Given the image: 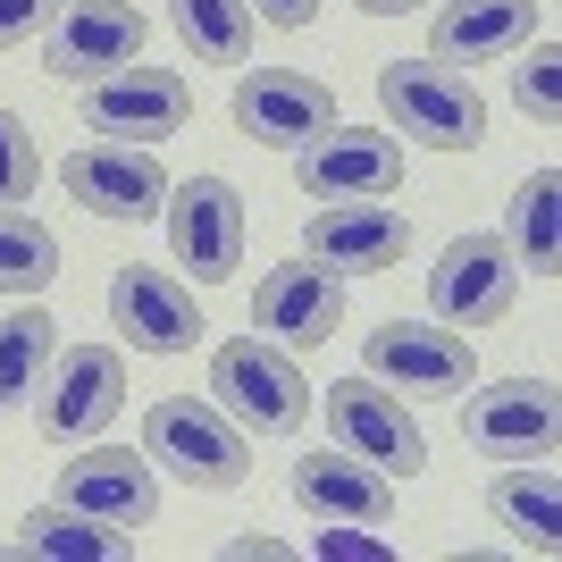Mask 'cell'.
I'll return each instance as SVG.
<instances>
[{
  "mask_svg": "<svg viewBox=\"0 0 562 562\" xmlns=\"http://www.w3.org/2000/svg\"><path fill=\"white\" fill-rule=\"evenodd\" d=\"M378 110L395 126V143H420V151H479L487 143V93L453 59H386Z\"/></svg>",
  "mask_w": 562,
  "mask_h": 562,
  "instance_id": "obj_1",
  "label": "cell"
},
{
  "mask_svg": "<svg viewBox=\"0 0 562 562\" xmlns=\"http://www.w3.org/2000/svg\"><path fill=\"white\" fill-rule=\"evenodd\" d=\"M211 403L227 412L244 437H294L311 420V378L303 361L269 336H227L211 352Z\"/></svg>",
  "mask_w": 562,
  "mask_h": 562,
  "instance_id": "obj_2",
  "label": "cell"
},
{
  "mask_svg": "<svg viewBox=\"0 0 562 562\" xmlns=\"http://www.w3.org/2000/svg\"><path fill=\"white\" fill-rule=\"evenodd\" d=\"M143 453L168 462L186 487H202V495H227V487L252 479V437H244L218 403H193V395H160L151 412H143Z\"/></svg>",
  "mask_w": 562,
  "mask_h": 562,
  "instance_id": "obj_3",
  "label": "cell"
},
{
  "mask_svg": "<svg viewBox=\"0 0 562 562\" xmlns=\"http://www.w3.org/2000/svg\"><path fill=\"white\" fill-rule=\"evenodd\" d=\"M453 403H462V437L479 453H495V462H546V453L562 446V395H554V378H495V386L470 378Z\"/></svg>",
  "mask_w": 562,
  "mask_h": 562,
  "instance_id": "obj_4",
  "label": "cell"
},
{
  "mask_svg": "<svg viewBox=\"0 0 562 562\" xmlns=\"http://www.w3.org/2000/svg\"><path fill=\"white\" fill-rule=\"evenodd\" d=\"M143 43H151V18H143L135 0H68L43 25V68L59 85H101V76L135 68Z\"/></svg>",
  "mask_w": 562,
  "mask_h": 562,
  "instance_id": "obj_5",
  "label": "cell"
},
{
  "mask_svg": "<svg viewBox=\"0 0 562 562\" xmlns=\"http://www.w3.org/2000/svg\"><path fill=\"white\" fill-rule=\"evenodd\" d=\"M117 403H126V361L110 345H68L50 352L43 386H34V428L50 446H85L117 420Z\"/></svg>",
  "mask_w": 562,
  "mask_h": 562,
  "instance_id": "obj_6",
  "label": "cell"
},
{
  "mask_svg": "<svg viewBox=\"0 0 562 562\" xmlns=\"http://www.w3.org/2000/svg\"><path fill=\"white\" fill-rule=\"evenodd\" d=\"M361 370L395 395H462L479 378V352L446 319H378L370 345H361Z\"/></svg>",
  "mask_w": 562,
  "mask_h": 562,
  "instance_id": "obj_7",
  "label": "cell"
},
{
  "mask_svg": "<svg viewBox=\"0 0 562 562\" xmlns=\"http://www.w3.org/2000/svg\"><path fill=\"white\" fill-rule=\"evenodd\" d=\"M328 437L345 453H361L370 470H386V479H420V470H428L420 420H412V412L395 403V386H378L370 370L328 386Z\"/></svg>",
  "mask_w": 562,
  "mask_h": 562,
  "instance_id": "obj_8",
  "label": "cell"
},
{
  "mask_svg": "<svg viewBox=\"0 0 562 562\" xmlns=\"http://www.w3.org/2000/svg\"><path fill=\"white\" fill-rule=\"evenodd\" d=\"M294 177H303V193H319V202H386V193H403V143L378 135V126H319V135L294 151Z\"/></svg>",
  "mask_w": 562,
  "mask_h": 562,
  "instance_id": "obj_9",
  "label": "cell"
},
{
  "mask_svg": "<svg viewBox=\"0 0 562 562\" xmlns=\"http://www.w3.org/2000/svg\"><path fill=\"white\" fill-rule=\"evenodd\" d=\"M59 186L85 202L93 218H117V227H143V218H160L168 202V168L151 160V143H85L59 160Z\"/></svg>",
  "mask_w": 562,
  "mask_h": 562,
  "instance_id": "obj_10",
  "label": "cell"
},
{
  "mask_svg": "<svg viewBox=\"0 0 562 562\" xmlns=\"http://www.w3.org/2000/svg\"><path fill=\"white\" fill-rule=\"evenodd\" d=\"M520 303V260L504 252V235H453L446 260L428 269V311L446 328H495Z\"/></svg>",
  "mask_w": 562,
  "mask_h": 562,
  "instance_id": "obj_11",
  "label": "cell"
},
{
  "mask_svg": "<svg viewBox=\"0 0 562 562\" xmlns=\"http://www.w3.org/2000/svg\"><path fill=\"white\" fill-rule=\"evenodd\" d=\"M85 93V126H101L110 143H168L193 126V85L177 68H117Z\"/></svg>",
  "mask_w": 562,
  "mask_h": 562,
  "instance_id": "obj_12",
  "label": "cell"
},
{
  "mask_svg": "<svg viewBox=\"0 0 562 562\" xmlns=\"http://www.w3.org/2000/svg\"><path fill=\"white\" fill-rule=\"evenodd\" d=\"M227 117H235V135L260 143V151H303L319 126H336V93L303 68H260V76H235Z\"/></svg>",
  "mask_w": 562,
  "mask_h": 562,
  "instance_id": "obj_13",
  "label": "cell"
},
{
  "mask_svg": "<svg viewBox=\"0 0 562 562\" xmlns=\"http://www.w3.org/2000/svg\"><path fill=\"white\" fill-rule=\"evenodd\" d=\"M160 211H168V244L193 269V285H227L235 260H244V193L227 177H186V186H168Z\"/></svg>",
  "mask_w": 562,
  "mask_h": 562,
  "instance_id": "obj_14",
  "label": "cell"
},
{
  "mask_svg": "<svg viewBox=\"0 0 562 562\" xmlns=\"http://www.w3.org/2000/svg\"><path fill=\"white\" fill-rule=\"evenodd\" d=\"M252 328L269 336V345L285 352H311V345H328L336 328H345V278H336L328 260H278L269 278H260L252 294Z\"/></svg>",
  "mask_w": 562,
  "mask_h": 562,
  "instance_id": "obj_15",
  "label": "cell"
},
{
  "mask_svg": "<svg viewBox=\"0 0 562 562\" xmlns=\"http://www.w3.org/2000/svg\"><path fill=\"white\" fill-rule=\"evenodd\" d=\"M303 252L328 260L336 278H378L412 252V218L395 202H319L303 227Z\"/></svg>",
  "mask_w": 562,
  "mask_h": 562,
  "instance_id": "obj_16",
  "label": "cell"
},
{
  "mask_svg": "<svg viewBox=\"0 0 562 562\" xmlns=\"http://www.w3.org/2000/svg\"><path fill=\"white\" fill-rule=\"evenodd\" d=\"M59 504L117 529H151L160 513V479H151V453H117V446H85L76 462H59Z\"/></svg>",
  "mask_w": 562,
  "mask_h": 562,
  "instance_id": "obj_17",
  "label": "cell"
},
{
  "mask_svg": "<svg viewBox=\"0 0 562 562\" xmlns=\"http://www.w3.org/2000/svg\"><path fill=\"white\" fill-rule=\"evenodd\" d=\"M110 319L126 328V345L135 352H193L202 345V311H193V294L168 269H151V260H126L110 278Z\"/></svg>",
  "mask_w": 562,
  "mask_h": 562,
  "instance_id": "obj_18",
  "label": "cell"
},
{
  "mask_svg": "<svg viewBox=\"0 0 562 562\" xmlns=\"http://www.w3.org/2000/svg\"><path fill=\"white\" fill-rule=\"evenodd\" d=\"M285 495H294V513L311 520H395V487H386V470H370L361 453H311V462L285 470Z\"/></svg>",
  "mask_w": 562,
  "mask_h": 562,
  "instance_id": "obj_19",
  "label": "cell"
},
{
  "mask_svg": "<svg viewBox=\"0 0 562 562\" xmlns=\"http://www.w3.org/2000/svg\"><path fill=\"white\" fill-rule=\"evenodd\" d=\"M135 554V529H117V520H93L76 513V504H34V513L9 529V562H126Z\"/></svg>",
  "mask_w": 562,
  "mask_h": 562,
  "instance_id": "obj_20",
  "label": "cell"
},
{
  "mask_svg": "<svg viewBox=\"0 0 562 562\" xmlns=\"http://www.w3.org/2000/svg\"><path fill=\"white\" fill-rule=\"evenodd\" d=\"M538 25V0H446L428 18V59H504V50L529 43Z\"/></svg>",
  "mask_w": 562,
  "mask_h": 562,
  "instance_id": "obj_21",
  "label": "cell"
},
{
  "mask_svg": "<svg viewBox=\"0 0 562 562\" xmlns=\"http://www.w3.org/2000/svg\"><path fill=\"white\" fill-rule=\"evenodd\" d=\"M487 513L504 520L520 546L554 554V538H562V487H554V470H546V462H513V470H495V479H487Z\"/></svg>",
  "mask_w": 562,
  "mask_h": 562,
  "instance_id": "obj_22",
  "label": "cell"
},
{
  "mask_svg": "<svg viewBox=\"0 0 562 562\" xmlns=\"http://www.w3.org/2000/svg\"><path fill=\"white\" fill-rule=\"evenodd\" d=\"M562 177L538 168V177H520L513 186V218H504V252L529 269V278H554L562 269Z\"/></svg>",
  "mask_w": 562,
  "mask_h": 562,
  "instance_id": "obj_23",
  "label": "cell"
},
{
  "mask_svg": "<svg viewBox=\"0 0 562 562\" xmlns=\"http://www.w3.org/2000/svg\"><path fill=\"white\" fill-rule=\"evenodd\" d=\"M50 352H59V319L25 294V311H9V319H0V412L34 403V386H43V370H50Z\"/></svg>",
  "mask_w": 562,
  "mask_h": 562,
  "instance_id": "obj_24",
  "label": "cell"
},
{
  "mask_svg": "<svg viewBox=\"0 0 562 562\" xmlns=\"http://www.w3.org/2000/svg\"><path fill=\"white\" fill-rule=\"evenodd\" d=\"M168 25H177V43L193 59H211V68H235L244 50H252V0H168Z\"/></svg>",
  "mask_w": 562,
  "mask_h": 562,
  "instance_id": "obj_25",
  "label": "cell"
},
{
  "mask_svg": "<svg viewBox=\"0 0 562 562\" xmlns=\"http://www.w3.org/2000/svg\"><path fill=\"white\" fill-rule=\"evenodd\" d=\"M59 285V235L0 202V294H50Z\"/></svg>",
  "mask_w": 562,
  "mask_h": 562,
  "instance_id": "obj_26",
  "label": "cell"
},
{
  "mask_svg": "<svg viewBox=\"0 0 562 562\" xmlns=\"http://www.w3.org/2000/svg\"><path fill=\"white\" fill-rule=\"evenodd\" d=\"M34 186H43V143L25 135L18 110H0V202H25Z\"/></svg>",
  "mask_w": 562,
  "mask_h": 562,
  "instance_id": "obj_27",
  "label": "cell"
},
{
  "mask_svg": "<svg viewBox=\"0 0 562 562\" xmlns=\"http://www.w3.org/2000/svg\"><path fill=\"white\" fill-rule=\"evenodd\" d=\"M513 101H520L529 117H554V110H562V50H554V43H538V50L513 68Z\"/></svg>",
  "mask_w": 562,
  "mask_h": 562,
  "instance_id": "obj_28",
  "label": "cell"
},
{
  "mask_svg": "<svg viewBox=\"0 0 562 562\" xmlns=\"http://www.w3.org/2000/svg\"><path fill=\"white\" fill-rule=\"evenodd\" d=\"M311 554H319V562H386L395 546L378 538V529H361V520H319V538H311Z\"/></svg>",
  "mask_w": 562,
  "mask_h": 562,
  "instance_id": "obj_29",
  "label": "cell"
},
{
  "mask_svg": "<svg viewBox=\"0 0 562 562\" xmlns=\"http://www.w3.org/2000/svg\"><path fill=\"white\" fill-rule=\"evenodd\" d=\"M50 18H59V0H0V50L34 43V34H43Z\"/></svg>",
  "mask_w": 562,
  "mask_h": 562,
  "instance_id": "obj_30",
  "label": "cell"
},
{
  "mask_svg": "<svg viewBox=\"0 0 562 562\" xmlns=\"http://www.w3.org/2000/svg\"><path fill=\"white\" fill-rule=\"evenodd\" d=\"M252 18H260V25H285V34H294V25L319 18V0H252Z\"/></svg>",
  "mask_w": 562,
  "mask_h": 562,
  "instance_id": "obj_31",
  "label": "cell"
},
{
  "mask_svg": "<svg viewBox=\"0 0 562 562\" xmlns=\"http://www.w3.org/2000/svg\"><path fill=\"white\" fill-rule=\"evenodd\" d=\"M294 546L285 538H227V562H285Z\"/></svg>",
  "mask_w": 562,
  "mask_h": 562,
  "instance_id": "obj_32",
  "label": "cell"
},
{
  "mask_svg": "<svg viewBox=\"0 0 562 562\" xmlns=\"http://www.w3.org/2000/svg\"><path fill=\"white\" fill-rule=\"evenodd\" d=\"M352 9H361V18H412L420 0H352Z\"/></svg>",
  "mask_w": 562,
  "mask_h": 562,
  "instance_id": "obj_33",
  "label": "cell"
}]
</instances>
